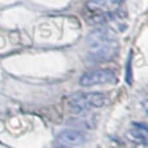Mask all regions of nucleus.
<instances>
[{"label":"nucleus","mask_w":148,"mask_h":148,"mask_svg":"<svg viewBox=\"0 0 148 148\" xmlns=\"http://www.w3.org/2000/svg\"><path fill=\"white\" fill-rule=\"evenodd\" d=\"M129 136L131 140L136 142L140 144H147L148 142V134H147V127L140 123H133V126L129 130Z\"/></svg>","instance_id":"nucleus-5"},{"label":"nucleus","mask_w":148,"mask_h":148,"mask_svg":"<svg viewBox=\"0 0 148 148\" xmlns=\"http://www.w3.org/2000/svg\"><path fill=\"white\" fill-rule=\"evenodd\" d=\"M117 77L109 69H94L82 74L79 78V84L83 87H92L105 83H116Z\"/></svg>","instance_id":"nucleus-3"},{"label":"nucleus","mask_w":148,"mask_h":148,"mask_svg":"<svg viewBox=\"0 0 148 148\" xmlns=\"http://www.w3.org/2000/svg\"><path fill=\"white\" fill-rule=\"evenodd\" d=\"M92 5H95L96 8H103L107 9L109 5H117L120 3H122L123 0H90Z\"/></svg>","instance_id":"nucleus-6"},{"label":"nucleus","mask_w":148,"mask_h":148,"mask_svg":"<svg viewBox=\"0 0 148 148\" xmlns=\"http://www.w3.org/2000/svg\"><path fill=\"white\" fill-rule=\"evenodd\" d=\"M118 53V42L108 34L107 30L99 29L90 35L87 55L92 61H108Z\"/></svg>","instance_id":"nucleus-1"},{"label":"nucleus","mask_w":148,"mask_h":148,"mask_svg":"<svg viewBox=\"0 0 148 148\" xmlns=\"http://www.w3.org/2000/svg\"><path fill=\"white\" fill-rule=\"evenodd\" d=\"M57 140L64 146H82L84 143V134L79 130H62L57 135Z\"/></svg>","instance_id":"nucleus-4"},{"label":"nucleus","mask_w":148,"mask_h":148,"mask_svg":"<svg viewBox=\"0 0 148 148\" xmlns=\"http://www.w3.org/2000/svg\"><path fill=\"white\" fill-rule=\"evenodd\" d=\"M107 96L103 92H77L69 100L70 110L75 114L87 112L91 109H97L105 105Z\"/></svg>","instance_id":"nucleus-2"}]
</instances>
